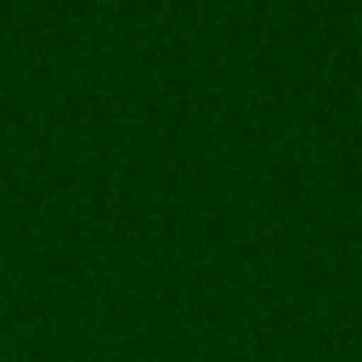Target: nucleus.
Listing matches in <instances>:
<instances>
[]
</instances>
